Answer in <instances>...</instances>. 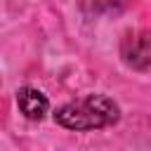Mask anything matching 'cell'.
<instances>
[{"mask_svg": "<svg viewBox=\"0 0 151 151\" xmlns=\"http://www.w3.org/2000/svg\"><path fill=\"white\" fill-rule=\"evenodd\" d=\"M120 109L106 94H87L54 111V120L66 130H99L118 123Z\"/></svg>", "mask_w": 151, "mask_h": 151, "instance_id": "1", "label": "cell"}, {"mask_svg": "<svg viewBox=\"0 0 151 151\" xmlns=\"http://www.w3.org/2000/svg\"><path fill=\"white\" fill-rule=\"evenodd\" d=\"M17 104H19V111L28 120H40L47 113V109H50L47 97L40 90H35V87H21L17 92Z\"/></svg>", "mask_w": 151, "mask_h": 151, "instance_id": "2", "label": "cell"}, {"mask_svg": "<svg viewBox=\"0 0 151 151\" xmlns=\"http://www.w3.org/2000/svg\"><path fill=\"white\" fill-rule=\"evenodd\" d=\"M125 61L137 66V68H144L151 64V40L146 35H139V38H132V50L125 52Z\"/></svg>", "mask_w": 151, "mask_h": 151, "instance_id": "3", "label": "cell"}]
</instances>
